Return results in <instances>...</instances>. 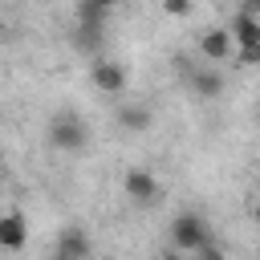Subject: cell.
Wrapping results in <instances>:
<instances>
[{
    "mask_svg": "<svg viewBox=\"0 0 260 260\" xmlns=\"http://www.w3.org/2000/svg\"><path fill=\"white\" fill-rule=\"evenodd\" d=\"M28 244V223L20 211H4L0 215V248L4 252H20Z\"/></svg>",
    "mask_w": 260,
    "mask_h": 260,
    "instance_id": "obj_10",
    "label": "cell"
},
{
    "mask_svg": "<svg viewBox=\"0 0 260 260\" xmlns=\"http://www.w3.org/2000/svg\"><path fill=\"white\" fill-rule=\"evenodd\" d=\"M179 65H183V77H187V89L199 98V102H215L219 93H223V73L215 69V65H187L183 57H179Z\"/></svg>",
    "mask_w": 260,
    "mask_h": 260,
    "instance_id": "obj_3",
    "label": "cell"
},
{
    "mask_svg": "<svg viewBox=\"0 0 260 260\" xmlns=\"http://www.w3.org/2000/svg\"><path fill=\"white\" fill-rule=\"evenodd\" d=\"M252 219H256V228H260V203H256V207H252Z\"/></svg>",
    "mask_w": 260,
    "mask_h": 260,
    "instance_id": "obj_17",
    "label": "cell"
},
{
    "mask_svg": "<svg viewBox=\"0 0 260 260\" xmlns=\"http://www.w3.org/2000/svg\"><path fill=\"white\" fill-rule=\"evenodd\" d=\"M158 260H183V252L179 248H167V252H158Z\"/></svg>",
    "mask_w": 260,
    "mask_h": 260,
    "instance_id": "obj_16",
    "label": "cell"
},
{
    "mask_svg": "<svg viewBox=\"0 0 260 260\" xmlns=\"http://www.w3.org/2000/svg\"><path fill=\"white\" fill-rule=\"evenodd\" d=\"M53 260H65V256H53Z\"/></svg>",
    "mask_w": 260,
    "mask_h": 260,
    "instance_id": "obj_18",
    "label": "cell"
},
{
    "mask_svg": "<svg viewBox=\"0 0 260 260\" xmlns=\"http://www.w3.org/2000/svg\"><path fill=\"white\" fill-rule=\"evenodd\" d=\"M228 32H232L236 49H260V16H252L248 8H236V12H232Z\"/></svg>",
    "mask_w": 260,
    "mask_h": 260,
    "instance_id": "obj_8",
    "label": "cell"
},
{
    "mask_svg": "<svg viewBox=\"0 0 260 260\" xmlns=\"http://www.w3.org/2000/svg\"><path fill=\"white\" fill-rule=\"evenodd\" d=\"M110 4L106 0H81L77 8H73V24H89V28H106V20H110Z\"/></svg>",
    "mask_w": 260,
    "mask_h": 260,
    "instance_id": "obj_11",
    "label": "cell"
},
{
    "mask_svg": "<svg viewBox=\"0 0 260 260\" xmlns=\"http://www.w3.org/2000/svg\"><path fill=\"white\" fill-rule=\"evenodd\" d=\"M73 49H81V53H89V61H98L102 57V45H106V28H89V24H73Z\"/></svg>",
    "mask_w": 260,
    "mask_h": 260,
    "instance_id": "obj_12",
    "label": "cell"
},
{
    "mask_svg": "<svg viewBox=\"0 0 260 260\" xmlns=\"http://www.w3.org/2000/svg\"><path fill=\"white\" fill-rule=\"evenodd\" d=\"M236 65H240V69L260 65V49H236Z\"/></svg>",
    "mask_w": 260,
    "mask_h": 260,
    "instance_id": "obj_13",
    "label": "cell"
},
{
    "mask_svg": "<svg viewBox=\"0 0 260 260\" xmlns=\"http://www.w3.org/2000/svg\"><path fill=\"white\" fill-rule=\"evenodd\" d=\"M122 191H126V195H130V203H138V207H150V203H158V195H162L158 179H154L150 171H142V167H130V171H126Z\"/></svg>",
    "mask_w": 260,
    "mask_h": 260,
    "instance_id": "obj_5",
    "label": "cell"
},
{
    "mask_svg": "<svg viewBox=\"0 0 260 260\" xmlns=\"http://www.w3.org/2000/svg\"><path fill=\"white\" fill-rule=\"evenodd\" d=\"M207 244H211V228H207L203 215L179 211V215L171 219V248H179L183 256H195V252H203Z\"/></svg>",
    "mask_w": 260,
    "mask_h": 260,
    "instance_id": "obj_2",
    "label": "cell"
},
{
    "mask_svg": "<svg viewBox=\"0 0 260 260\" xmlns=\"http://www.w3.org/2000/svg\"><path fill=\"white\" fill-rule=\"evenodd\" d=\"M126 65L122 61H110V57H98V61H89V85L93 89H102V93H122L126 89Z\"/></svg>",
    "mask_w": 260,
    "mask_h": 260,
    "instance_id": "obj_4",
    "label": "cell"
},
{
    "mask_svg": "<svg viewBox=\"0 0 260 260\" xmlns=\"http://www.w3.org/2000/svg\"><path fill=\"white\" fill-rule=\"evenodd\" d=\"M199 57L207 65H219V61H236V41L228 28H203L199 32Z\"/></svg>",
    "mask_w": 260,
    "mask_h": 260,
    "instance_id": "obj_6",
    "label": "cell"
},
{
    "mask_svg": "<svg viewBox=\"0 0 260 260\" xmlns=\"http://www.w3.org/2000/svg\"><path fill=\"white\" fill-rule=\"evenodd\" d=\"M195 260H228V256H223V252H219L215 244H207L203 252H195Z\"/></svg>",
    "mask_w": 260,
    "mask_h": 260,
    "instance_id": "obj_15",
    "label": "cell"
},
{
    "mask_svg": "<svg viewBox=\"0 0 260 260\" xmlns=\"http://www.w3.org/2000/svg\"><path fill=\"white\" fill-rule=\"evenodd\" d=\"M45 138H49L53 150H61V154H77V150L89 142V126H85L81 114H73V110H57V114L49 118V126H45Z\"/></svg>",
    "mask_w": 260,
    "mask_h": 260,
    "instance_id": "obj_1",
    "label": "cell"
},
{
    "mask_svg": "<svg viewBox=\"0 0 260 260\" xmlns=\"http://www.w3.org/2000/svg\"><path fill=\"white\" fill-rule=\"evenodd\" d=\"M114 118H118V126H122L126 134H146V130L154 126V110L142 106V102H122Z\"/></svg>",
    "mask_w": 260,
    "mask_h": 260,
    "instance_id": "obj_9",
    "label": "cell"
},
{
    "mask_svg": "<svg viewBox=\"0 0 260 260\" xmlns=\"http://www.w3.org/2000/svg\"><path fill=\"white\" fill-rule=\"evenodd\" d=\"M57 256L65 260H89L93 256V244H89V232L81 223H65L57 232Z\"/></svg>",
    "mask_w": 260,
    "mask_h": 260,
    "instance_id": "obj_7",
    "label": "cell"
},
{
    "mask_svg": "<svg viewBox=\"0 0 260 260\" xmlns=\"http://www.w3.org/2000/svg\"><path fill=\"white\" fill-rule=\"evenodd\" d=\"M162 12H167V16H187L191 4H183V0H162Z\"/></svg>",
    "mask_w": 260,
    "mask_h": 260,
    "instance_id": "obj_14",
    "label": "cell"
}]
</instances>
